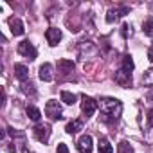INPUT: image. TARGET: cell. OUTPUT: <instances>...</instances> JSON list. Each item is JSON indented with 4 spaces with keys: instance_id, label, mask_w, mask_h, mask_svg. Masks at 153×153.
Listing matches in <instances>:
<instances>
[{
    "instance_id": "7",
    "label": "cell",
    "mask_w": 153,
    "mask_h": 153,
    "mask_svg": "<svg viewBox=\"0 0 153 153\" xmlns=\"http://www.w3.org/2000/svg\"><path fill=\"white\" fill-rule=\"evenodd\" d=\"M115 81L121 87H130V83H131V72H126L124 68H119L115 72Z\"/></svg>"
},
{
    "instance_id": "12",
    "label": "cell",
    "mask_w": 153,
    "mask_h": 153,
    "mask_svg": "<svg viewBox=\"0 0 153 153\" xmlns=\"http://www.w3.org/2000/svg\"><path fill=\"white\" fill-rule=\"evenodd\" d=\"M9 27H11V33L15 36L24 34V24H22L20 18H9Z\"/></svg>"
},
{
    "instance_id": "23",
    "label": "cell",
    "mask_w": 153,
    "mask_h": 153,
    "mask_svg": "<svg viewBox=\"0 0 153 153\" xmlns=\"http://www.w3.org/2000/svg\"><path fill=\"white\" fill-rule=\"evenodd\" d=\"M7 131H9V135H11V137H24V133L15 131V128H7Z\"/></svg>"
},
{
    "instance_id": "26",
    "label": "cell",
    "mask_w": 153,
    "mask_h": 153,
    "mask_svg": "<svg viewBox=\"0 0 153 153\" xmlns=\"http://www.w3.org/2000/svg\"><path fill=\"white\" fill-rule=\"evenodd\" d=\"M128 29H130V27L124 24V25H123V36H124V38H128Z\"/></svg>"
},
{
    "instance_id": "20",
    "label": "cell",
    "mask_w": 153,
    "mask_h": 153,
    "mask_svg": "<svg viewBox=\"0 0 153 153\" xmlns=\"http://www.w3.org/2000/svg\"><path fill=\"white\" fill-rule=\"evenodd\" d=\"M142 83H144V85H153V68H149L148 72H144Z\"/></svg>"
},
{
    "instance_id": "2",
    "label": "cell",
    "mask_w": 153,
    "mask_h": 153,
    "mask_svg": "<svg viewBox=\"0 0 153 153\" xmlns=\"http://www.w3.org/2000/svg\"><path fill=\"white\" fill-rule=\"evenodd\" d=\"M45 115L51 119V121H59L63 115H61V106H59V103L58 101H47V105H45Z\"/></svg>"
},
{
    "instance_id": "18",
    "label": "cell",
    "mask_w": 153,
    "mask_h": 153,
    "mask_svg": "<svg viewBox=\"0 0 153 153\" xmlns=\"http://www.w3.org/2000/svg\"><path fill=\"white\" fill-rule=\"evenodd\" d=\"M61 101L67 103V105H74V103H76V96L70 94V92H67V90H63V92H61Z\"/></svg>"
},
{
    "instance_id": "27",
    "label": "cell",
    "mask_w": 153,
    "mask_h": 153,
    "mask_svg": "<svg viewBox=\"0 0 153 153\" xmlns=\"http://www.w3.org/2000/svg\"><path fill=\"white\" fill-rule=\"evenodd\" d=\"M148 56H149V61H153V49H151V51L148 52Z\"/></svg>"
},
{
    "instance_id": "11",
    "label": "cell",
    "mask_w": 153,
    "mask_h": 153,
    "mask_svg": "<svg viewBox=\"0 0 153 153\" xmlns=\"http://www.w3.org/2000/svg\"><path fill=\"white\" fill-rule=\"evenodd\" d=\"M13 70H15V76H16V78L25 83V79L29 78V68H27L25 65H22V63H16Z\"/></svg>"
},
{
    "instance_id": "25",
    "label": "cell",
    "mask_w": 153,
    "mask_h": 153,
    "mask_svg": "<svg viewBox=\"0 0 153 153\" xmlns=\"http://www.w3.org/2000/svg\"><path fill=\"white\" fill-rule=\"evenodd\" d=\"M148 126H149V128H153V110H149V112H148Z\"/></svg>"
},
{
    "instance_id": "13",
    "label": "cell",
    "mask_w": 153,
    "mask_h": 153,
    "mask_svg": "<svg viewBox=\"0 0 153 153\" xmlns=\"http://www.w3.org/2000/svg\"><path fill=\"white\" fill-rule=\"evenodd\" d=\"M58 70H59L63 76L70 74V72L74 70V61H70V59H59V61H58Z\"/></svg>"
},
{
    "instance_id": "1",
    "label": "cell",
    "mask_w": 153,
    "mask_h": 153,
    "mask_svg": "<svg viewBox=\"0 0 153 153\" xmlns=\"http://www.w3.org/2000/svg\"><path fill=\"white\" fill-rule=\"evenodd\" d=\"M99 105H101V110L105 114V117H103L105 121H115L121 115V112H123L121 101H117L114 97H103Z\"/></svg>"
},
{
    "instance_id": "16",
    "label": "cell",
    "mask_w": 153,
    "mask_h": 153,
    "mask_svg": "<svg viewBox=\"0 0 153 153\" xmlns=\"http://www.w3.org/2000/svg\"><path fill=\"white\" fill-rule=\"evenodd\" d=\"M133 67H135V65H133L131 56H128V54H126V56H123V68H124L126 72H131V70H133Z\"/></svg>"
},
{
    "instance_id": "9",
    "label": "cell",
    "mask_w": 153,
    "mask_h": 153,
    "mask_svg": "<svg viewBox=\"0 0 153 153\" xmlns=\"http://www.w3.org/2000/svg\"><path fill=\"white\" fill-rule=\"evenodd\" d=\"M40 79L42 81H52L54 79V72H52V65L51 63H43L40 67Z\"/></svg>"
},
{
    "instance_id": "6",
    "label": "cell",
    "mask_w": 153,
    "mask_h": 153,
    "mask_svg": "<svg viewBox=\"0 0 153 153\" xmlns=\"http://www.w3.org/2000/svg\"><path fill=\"white\" fill-rule=\"evenodd\" d=\"M96 108H97V103H96L92 97L83 96V101H81V110H83V114H85L87 117H90V115H94Z\"/></svg>"
},
{
    "instance_id": "8",
    "label": "cell",
    "mask_w": 153,
    "mask_h": 153,
    "mask_svg": "<svg viewBox=\"0 0 153 153\" xmlns=\"http://www.w3.org/2000/svg\"><path fill=\"white\" fill-rule=\"evenodd\" d=\"M78 149H79V153H92V137L83 135L78 140Z\"/></svg>"
},
{
    "instance_id": "17",
    "label": "cell",
    "mask_w": 153,
    "mask_h": 153,
    "mask_svg": "<svg viewBox=\"0 0 153 153\" xmlns=\"http://www.w3.org/2000/svg\"><path fill=\"white\" fill-rule=\"evenodd\" d=\"M27 115H29V119H31V121H40V117H42L40 110H38V108H34V106H27Z\"/></svg>"
},
{
    "instance_id": "22",
    "label": "cell",
    "mask_w": 153,
    "mask_h": 153,
    "mask_svg": "<svg viewBox=\"0 0 153 153\" xmlns=\"http://www.w3.org/2000/svg\"><path fill=\"white\" fill-rule=\"evenodd\" d=\"M22 90H24L25 94H29V92H31V94H34V88H33V85H31V83H24V85H22Z\"/></svg>"
},
{
    "instance_id": "24",
    "label": "cell",
    "mask_w": 153,
    "mask_h": 153,
    "mask_svg": "<svg viewBox=\"0 0 153 153\" xmlns=\"http://www.w3.org/2000/svg\"><path fill=\"white\" fill-rule=\"evenodd\" d=\"M58 153H68L67 144H58Z\"/></svg>"
},
{
    "instance_id": "28",
    "label": "cell",
    "mask_w": 153,
    "mask_h": 153,
    "mask_svg": "<svg viewBox=\"0 0 153 153\" xmlns=\"http://www.w3.org/2000/svg\"><path fill=\"white\" fill-rule=\"evenodd\" d=\"M148 99H149V101H153V92H151V94L148 96Z\"/></svg>"
},
{
    "instance_id": "5",
    "label": "cell",
    "mask_w": 153,
    "mask_h": 153,
    "mask_svg": "<svg viewBox=\"0 0 153 153\" xmlns=\"http://www.w3.org/2000/svg\"><path fill=\"white\" fill-rule=\"evenodd\" d=\"M128 13H130V7H126V6L117 7V9H110V11L106 13V22H108V24H114L115 20H119L121 16H124V15H128Z\"/></svg>"
},
{
    "instance_id": "21",
    "label": "cell",
    "mask_w": 153,
    "mask_h": 153,
    "mask_svg": "<svg viewBox=\"0 0 153 153\" xmlns=\"http://www.w3.org/2000/svg\"><path fill=\"white\" fill-rule=\"evenodd\" d=\"M119 153H133V149H131V146L128 144V142H121L119 144Z\"/></svg>"
},
{
    "instance_id": "3",
    "label": "cell",
    "mask_w": 153,
    "mask_h": 153,
    "mask_svg": "<svg viewBox=\"0 0 153 153\" xmlns=\"http://www.w3.org/2000/svg\"><path fill=\"white\" fill-rule=\"evenodd\" d=\"M18 54H22V56H25L29 59H34L36 54H38V51H36V47L29 40H25V42H20L18 43Z\"/></svg>"
},
{
    "instance_id": "19",
    "label": "cell",
    "mask_w": 153,
    "mask_h": 153,
    "mask_svg": "<svg viewBox=\"0 0 153 153\" xmlns=\"http://www.w3.org/2000/svg\"><path fill=\"white\" fill-rule=\"evenodd\" d=\"M142 31H144L146 34H153V16L148 18V20L142 24Z\"/></svg>"
},
{
    "instance_id": "4",
    "label": "cell",
    "mask_w": 153,
    "mask_h": 153,
    "mask_svg": "<svg viewBox=\"0 0 153 153\" xmlns=\"http://www.w3.org/2000/svg\"><path fill=\"white\" fill-rule=\"evenodd\" d=\"M49 135H51V126L49 124H36L34 126V137H36V140H40V142H47L49 140Z\"/></svg>"
},
{
    "instance_id": "10",
    "label": "cell",
    "mask_w": 153,
    "mask_h": 153,
    "mask_svg": "<svg viewBox=\"0 0 153 153\" xmlns=\"http://www.w3.org/2000/svg\"><path fill=\"white\" fill-rule=\"evenodd\" d=\"M45 38H47V42H49L51 45H58V42L61 40V31L56 29V27H51V29H47Z\"/></svg>"
},
{
    "instance_id": "14",
    "label": "cell",
    "mask_w": 153,
    "mask_h": 153,
    "mask_svg": "<svg viewBox=\"0 0 153 153\" xmlns=\"http://www.w3.org/2000/svg\"><path fill=\"white\" fill-rule=\"evenodd\" d=\"M81 128H83V121L74 119V121H70V123L67 124V128H65V130H67V133H70V135H72V133H78Z\"/></svg>"
},
{
    "instance_id": "15",
    "label": "cell",
    "mask_w": 153,
    "mask_h": 153,
    "mask_svg": "<svg viewBox=\"0 0 153 153\" xmlns=\"http://www.w3.org/2000/svg\"><path fill=\"white\" fill-rule=\"evenodd\" d=\"M97 149H99V153H114V148H112V144L103 137V139H99V142H97Z\"/></svg>"
}]
</instances>
